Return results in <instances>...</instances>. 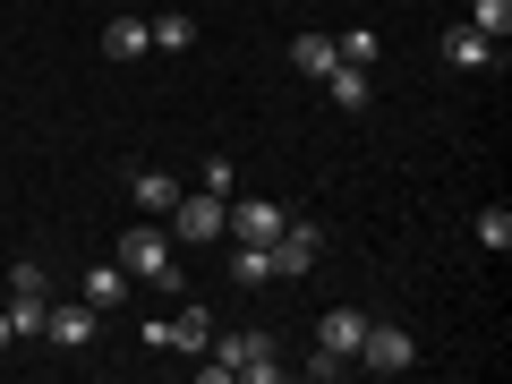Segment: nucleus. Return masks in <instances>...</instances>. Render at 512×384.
I'll list each match as a JSON object with an SVG mask.
<instances>
[{
  "mask_svg": "<svg viewBox=\"0 0 512 384\" xmlns=\"http://www.w3.org/2000/svg\"><path fill=\"white\" fill-rule=\"evenodd\" d=\"M222 205H231V197H214V188H180V205L163 214V231L188 239V248H214V239H222Z\"/></svg>",
  "mask_w": 512,
  "mask_h": 384,
  "instance_id": "20e7f679",
  "label": "nucleus"
},
{
  "mask_svg": "<svg viewBox=\"0 0 512 384\" xmlns=\"http://www.w3.org/2000/svg\"><path fill=\"white\" fill-rule=\"evenodd\" d=\"M444 60H453V69H504V43L461 18V26H444Z\"/></svg>",
  "mask_w": 512,
  "mask_h": 384,
  "instance_id": "6e6552de",
  "label": "nucleus"
},
{
  "mask_svg": "<svg viewBox=\"0 0 512 384\" xmlns=\"http://www.w3.org/2000/svg\"><path fill=\"white\" fill-rule=\"evenodd\" d=\"M205 384H222V376H248V384H282V350H274V333H222V342H205V367H197Z\"/></svg>",
  "mask_w": 512,
  "mask_h": 384,
  "instance_id": "f03ea898",
  "label": "nucleus"
},
{
  "mask_svg": "<svg viewBox=\"0 0 512 384\" xmlns=\"http://www.w3.org/2000/svg\"><path fill=\"white\" fill-rule=\"evenodd\" d=\"M359 333H367L359 308H325V316H316V350H333V359H350V350H359Z\"/></svg>",
  "mask_w": 512,
  "mask_h": 384,
  "instance_id": "9b49d317",
  "label": "nucleus"
},
{
  "mask_svg": "<svg viewBox=\"0 0 512 384\" xmlns=\"http://www.w3.org/2000/svg\"><path fill=\"white\" fill-rule=\"evenodd\" d=\"M333 43H342V60H350V69H376V52H384V43H376V26H350V35H333Z\"/></svg>",
  "mask_w": 512,
  "mask_h": 384,
  "instance_id": "412c9836",
  "label": "nucleus"
},
{
  "mask_svg": "<svg viewBox=\"0 0 512 384\" xmlns=\"http://www.w3.org/2000/svg\"><path fill=\"white\" fill-rule=\"evenodd\" d=\"M205 342H214L205 308H180V316H163V325H146V350H205Z\"/></svg>",
  "mask_w": 512,
  "mask_h": 384,
  "instance_id": "1a4fd4ad",
  "label": "nucleus"
},
{
  "mask_svg": "<svg viewBox=\"0 0 512 384\" xmlns=\"http://www.w3.org/2000/svg\"><path fill=\"white\" fill-rule=\"evenodd\" d=\"M146 52H154L146 18H111V26H103V60H146Z\"/></svg>",
  "mask_w": 512,
  "mask_h": 384,
  "instance_id": "ddd939ff",
  "label": "nucleus"
},
{
  "mask_svg": "<svg viewBox=\"0 0 512 384\" xmlns=\"http://www.w3.org/2000/svg\"><path fill=\"white\" fill-rule=\"evenodd\" d=\"M94 325H103V308H86V299H77V308H52V316H43V342H60V350H94Z\"/></svg>",
  "mask_w": 512,
  "mask_h": 384,
  "instance_id": "9d476101",
  "label": "nucleus"
},
{
  "mask_svg": "<svg viewBox=\"0 0 512 384\" xmlns=\"http://www.w3.org/2000/svg\"><path fill=\"white\" fill-rule=\"evenodd\" d=\"M470 26L504 43V35H512V0H470Z\"/></svg>",
  "mask_w": 512,
  "mask_h": 384,
  "instance_id": "aec40b11",
  "label": "nucleus"
},
{
  "mask_svg": "<svg viewBox=\"0 0 512 384\" xmlns=\"http://www.w3.org/2000/svg\"><path fill=\"white\" fill-rule=\"evenodd\" d=\"M282 205L274 197H239V205H222V239H256V248H274V231H282Z\"/></svg>",
  "mask_w": 512,
  "mask_h": 384,
  "instance_id": "0eeeda50",
  "label": "nucleus"
},
{
  "mask_svg": "<svg viewBox=\"0 0 512 384\" xmlns=\"http://www.w3.org/2000/svg\"><path fill=\"white\" fill-rule=\"evenodd\" d=\"M333 60H342V43H333V35H291V69L299 77H325Z\"/></svg>",
  "mask_w": 512,
  "mask_h": 384,
  "instance_id": "dca6fc26",
  "label": "nucleus"
},
{
  "mask_svg": "<svg viewBox=\"0 0 512 384\" xmlns=\"http://www.w3.org/2000/svg\"><path fill=\"white\" fill-rule=\"evenodd\" d=\"M350 359H359L367 376H402V367L419 359V342H410L402 325H367V333H359V350H350Z\"/></svg>",
  "mask_w": 512,
  "mask_h": 384,
  "instance_id": "39448f33",
  "label": "nucleus"
},
{
  "mask_svg": "<svg viewBox=\"0 0 512 384\" xmlns=\"http://www.w3.org/2000/svg\"><path fill=\"white\" fill-rule=\"evenodd\" d=\"M120 299H128V274L120 265H94L86 274V308H120Z\"/></svg>",
  "mask_w": 512,
  "mask_h": 384,
  "instance_id": "f3484780",
  "label": "nucleus"
},
{
  "mask_svg": "<svg viewBox=\"0 0 512 384\" xmlns=\"http://www.w3.org/2000/svg\"><path fill=\"white\" fill-rule=\"evenodd\" d=\"M470 231H478V248H487V256H504V248H512V214H504V205H487Z\"/></svg>",
  "mask_w": 512,
  "mask_h": 384,
  "instance_id": "6ab92c4d",
  "label": "nucleus"
},
{
  "mask_svg": "<svg viewBox=\"0 0 512 384\" xmlns=\"http://www.w3.org/2000/svg\"><path fill=\"white\" fill-rule=\"evenodd\" d=\"M43 316H52V282H43L35 256H18V274H9V333H18V342H35Z\"/></svg>",
  "mask_w": 512,
  "mask_h": 384,
  "instance_id": "7ed1b4c3",
  "label": "nucleus"
},
{
  "mask_svg": "<svg viewBox=\"0 0 512 384\" xmlns=\"http://www.w3.org/2000/svg\"><path fill=\"white\" fill-rule=\"evenodd\" d=\"M316 256H325V231H316V222H282L274 231V282L316 274Z\"/></svg>",
  "mask_w": 512,
  "mask_h": 384,
  "instance_id": "423d86ee",
  "label": "nucleus"
},
{
  "mask_svg": "<svg viewBox=\"0 0 512 384\" xmlns=\"http://www.w3.org/2000/svg\"><path fill=\"white\" fill-rule=\"evenodd\" d=\"M325 94H333L342 111H367V103H376V86H367V69H350V60H333V69H325Z\"/></svg>",
  "mask_w": 512,
  "mask_h": 384,
  "instance_id": "4468645a",
  "label": "nucleus"
},
{
  "mask_svg": "<svg viewBox=\"0 0 512 384\" xmlns=\"http://www.w3.org/2000/svg\"><path fill=\"white\" fill-rule=\"evenodd\" d=\"M111 265H120L128 282H146V291H188V282H180V239H171L163 222H128Z\"/></svg>",
  "mask_w": 512,
  "mask_h": 384,
  "instance_id": "f257e3e1",
  "label": "nucleus"
},
{
  "mask_svg": "<svg viewBox=\"0 0 512 384\" xmlns=\"http://www.w3.org/2000/svg\"><path fill=\"white\" fill-rule=\"evenodd\" d=\"M128 197L146 205V214H154V222H163V214H171V205H180V180H171V171H163V163H154V171H137V180H128Z\"/></svg>",
  "mask_w": 512,
  "mask_h": 384,
  "instance_id": "f8f14e48",
  "label": "nucleus"
},
{
  "mask_svg": "<svg viewBox=\"0 0 512 384\" xmlns=\"http://www.w3.org/2000/svg\"><path fill=\"white\" fill-rule=\"evenodd\" d=\"M231 282H239V291L274 282V248H256V239H231Z\"/></svg>",
  "mask_w": 512,
  "mask_h": 384,
  "instance_id": "2eb2a0df",
  "label": "nucleus"
},
{
  "mask_svg": "<svg viewBox=\"0 0 512 384\" xmlns=\"http://www.w3.org/2000/svg\"><path fill=\"white\" fill-rule=\"evenodd\" d=\"M0 350H18V333H9V308H0Z\"/></svg>",
  "mask_w": 512,
  "mask_h": 384,
  "instance_id": "4be33fe9",
  "label": "nucleus"
},
{
  "mask_svg": "<svg viewBox=\"0 0 512 384\" xmlns=\"http://www.w3.org/2000/svg\"><path fill=\"white\" fill-rule=\"evenodd\" d=\"M154 52H197V18H154Z\"/></svg>",
  "mask_w": 512,
  "mask_h": 384,
  "instance_id": "a211bd4d",
  "label": "nucleus"
}]
</instances>
